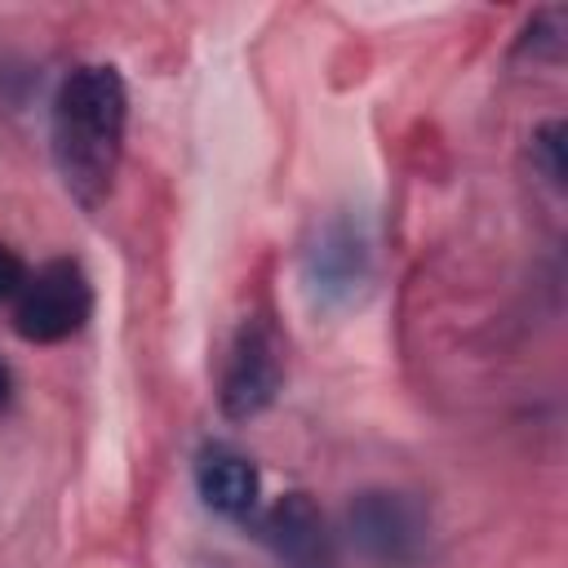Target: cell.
<instances>
[{
    "instance_id": "obj_8",
    "label": "cell",
    "mask_w": 568,
    "mask_h": 568,
    "mask_svg": "<svg viewBox=\"0 0 568 568\" xmlns=\"http://www.w3.org/2000/svg\"><path fill=\"white\" fill-rule=\"evenodd\" d=\"M564 138H568L564 120H546V124H537L532 138H528V160H532V169L541 173V182H546L550 191H564V182H568Z\"/></svg>"
},
{
    "instance_id": "obj_5",
    "label": "cell",
    "mask_w": 568,
    "mask_h": 568,
    "mask_svg": "<svg viewBox=\"0 0 568 568\" xmlns=\"http://www.w3.org/2000/svg\"><path fill=\"white\" fill-rule=\"evenodd\" d=\"M93 315V288L80 262L53 257L40 271L27 275V284L13 297V328L22 342L53 346L75 337Z\"/></svg>"
},
{
    "instance_id": "obj_2",
    "label": "cell",
    "mask_w": 568,
    "mask_h": 568,
    "mask_svg": "<svg viewBox=\"0 0 568 568\" xmlns=\"http://www.w3.org/2000/svg\"><path fill=\"white\" fill-rule=\"evenodd\" d=\"M346 546L368 568H426L430 559V510L399 488H364L342 515Z\"/></svg>"
},
{
    "instance_id": "obj_6",
    "label": "cell",
    "mask_w": 568,
    "mask_h": 568,
    "mask_svg": "<svg viewBox=\"0 0 568 568\" xmlns=\"http://www.w3.org/2000/svg\"><path fill=\"white\" fill-rule=\"evenodd\" d=\"M253 532L280 568H342L337 532L306 493L275 497L262 515H253Z\"/></svg>"
},
{
    "instance_id": "obj_3",
    "label": "cell",
    "mask_w": 568,
    "mask_h": 568,
    "mask_svg": "<svg viewBox=\"0 0 568 568\" xmlns=\"http://www.w3.org/2000/svg\"><path fill=\"white\" fill-rule=\"evenodd\" d=\"M373 288V240L355 213H333L302 248V293L315 311L337 315Z\"/></svg>"
},
{
    "instance_id": "obj_11",
    "label": "cell",
    "mask_w": 568,
    "mask_h": 568,
    "mask_svg": "<svg viewBox=\"0 0 568 568\" xmlns=\"http://www.w3.org/2000/svg\"><path fill=\"white\" fill-rule=\"evenodd\" d=\"M9 404H13V368L0 359V413H9Z\"/></svg>"
},
{
    "instance_id": "obj_7",
    "label": "cell",
    "mask_w": 568,
    "mask_h": 568,
    "mask_svg": "<svg viewBox=\"0 0 568 568\" xmlns=\"http://www.w3.org/2000/svg\"><path fill=\"white\" fill-rule=\"evenodd\" d=\"M195 493L222 519H253L262 497L257 462L231 444H204L195 453Z\"/></svg>"
},
{
    "instance_id": "obj_10",
    "label": "cell",
    "mask_w": 568,
    "mask_h": 568,
    "mask_svg": "<svg viewBox=\"0 0 568 568\" xmlns=\"http://www.w3.org/2000/svg\"><path fill=\"white\" fill-rule=\"evenodd\" d=\"M27 262L18 257V248H9L4 240H0V302H13L18 297V288L27 284Z\"/></svg>"
},
{
    "instance_id": "obj_1",
    "label": "cell",
    "mask_w": 568,
    "mask_h": 568,
    "mask_svg": "<svg viewBox=\"0 0 568 568\" xmlns=\"http://www.w3.org/2000/svg\"><path fill=\"white\" fill-rule=\"evenodd\" d=\"M124 129H129V89L111 62L75 67L49 111V151L67 195L98 213L115 186L124 160Z\"/></svg>"
},
{
    "instance_id": "obj_4",
    "label": "cell",
    "mask_w": 568,
    "mask_h": 568,
    "mask_svg": "<svg viewBox=\"0 0 568 568\" xmlns=\"http://www.w3.org/2000/svg\"><path fill=\"white\" fill-rule=\"evenodd\" d=\"M284 390V337L266 315H248L231 346L217 377V408L226 422L262 417Z\"/></svg>"
},
{
    "instance_id": "obj_9",
    "label": "cell",
    "mask_w": 568,
    "mask_h": 568,
    "mask_svg": "<svg viewBox=\"0 0 568 568\" xmlns=\"http://www.w3.org/2000/svg\"><path fill=\"white\" fill-rule=\"evenodd\" d=\"M564 31H568L564 9H541V13L524 27L515 53H519V58H559V53H564Z\"/></svg>"
}]
</instances>
